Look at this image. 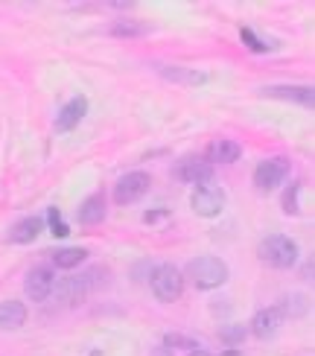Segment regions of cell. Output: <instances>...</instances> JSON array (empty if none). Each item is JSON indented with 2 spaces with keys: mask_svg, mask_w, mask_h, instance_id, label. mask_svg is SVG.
I'll return each mask as SVG.
<instances>
[{
  "mask_svg": "<svg viewBox=\"0 0 315 356\" xmlns=\"http://www.w3.org/2000/svg\"><path fill=\"white\" fill-rule=\"evenodd\" d=\"M187 277L193 280V286L202 289V292H210V289H219L228 284V263L222 257H213V254H202L196 260H190L187 266Z\"/></svg>",
  "mask_w": 315,
  "mask_h": 356,
  "instance_id": "1",
  "label": "cell"
},
{
  "mask_svg": "<svg viewBox=\"0 0 315 356\" xmlns=\"http://www.w3.org/2000/svg\"><path fill=\"white\" fill-rule=\"evenodd\" d=\"M257 254L266 266H272V269H292V266L298 263V243L292 240V236L286 234H272V236H266V240L260 243L257 248Z\"/></svg>",
  "mask_w": 315,
  "mask_h": 356,
  "instance_id": "2",
  "label": "cell"
},
{
  "mask_svg": "<svg viewBox=\"0 0 315 356\" xmlns=\"http://www.w3.org/2000/svg\"><path fill=\"white\" fill-rule=\"evenodd\" d=\"M149 289L161 304H172L184 295V275L170 263H161L149 275Z\"/></svg>",
  "mask_w": 315,
  "mask_h": 356,
  "instance_id": "3",
  "label": "cell"
},
{
  "mask_svg": "<svg viewBox=\"0 0 315 356\" xmlns=\"http://www.w3.org/2000/svg\"><path fill=\"white\" fill-rule=\"evenodd\" d=\"M225 202H228V196H225V190L216 187V184H199L196 190H193V199H190V207L193 213L202 216V219H213L225 211Z\"/></svg>",
  "mask_w": 315,
  "mask_h": 356,
  "instance_id": "4",
  "label": "cell"
},
{
  "mask_svg": "<svg viewBox=\"0 0 315 356\" xmlns=\"http://www.w3.org/2000/svg\"><path fill=\"white\" fill-rule=\"evenodd\" d=\"M149 187H152V175L149 172H140V170L126 172L114 184V202L117 204H134V202H140L146 196Z\"/></svg>",
  "mask_w": 315,
  "mask_h": 356,
  "instance_id": "5",
  "label": "cell"
},
{
  "mask_svg": "<svg viewBox=\"0 0 315 356\" xmlns=\"http://www.w3.org/2000/svg\"><path fill=\"white\" fill-rule=\"evenodd\" d=\"M289 175V161L286 158H268V161H260L257 170H254V187L260 193H272L277 190Z\"/></svg>",
  "mask_w": 315,
  "mask_h": 356,
  "instance_id": "6",
  "label": "cell"
},
{
  "mask_svg": "<svg viewBox=\"0 0 315 356\" xmlns=\"http://www.w3.org/2000/svg\"><path fill=\"white\" fill-rule=\"evenodd\" d=\"M175 178L178 181H184V184H193V187H199V184H210V178H213V164H210L207 158H199V155H187L181 158L175 164Z\"/></svg>",
  "mask_w": 315,
  "mask_h": 356,
  "instance_id": "7",
  "label": "cell"
},
{
  "mask_svg": "<svg viewBox=\"0 0 315 356\" xmlns=\"http://www.w3.org/2000/svg\"><path fill=\"white\" fill-rule=\"evenodd\" d=\"M94 277H97V272H88V275H79V277H67V280H62V284L53 286V295L58 298V304H82L85 295L97 286Z\"/></svg>",
  "mask_w": 315,
  "mask_h": 356,
  "instance_id": "8",
  "label": "cell"
},
{
  "mask_svg": "<svg viewBox=\"0 0 315 356\" xmlns=\"http://www.w3.org/2000/svg\"><path fill=\"white\" fill-rule=\"evenodd\" d=\"M53 286H56V275L53 269H47V266H38V269H33L26 275V284H24V292H26V298L29 301H47L50 295H53Z\"/></svg>",
  "mask_w": 315,
  "mask_h": 356,
  "instance_id": "9",
  "label": "cell"
},
{
  "mask_svg": "<svg viewBox=\"0 0 315 356\" xmlns=\"http://www.w3.org/2000/svg\"><path fill=\"white\" fill-rule=\"evenodd\" d=\"M260 94L272 97V99H286V102H295V106H304V108L315 106V91L307 85H272V88H263Z\"/></svg>",
  "mask_w": 315,
  "mask_h": 356,
  "instance_id": "10",
  "label": "cell"
},
{
  "mask_svg": "<svg viewBox=\"0 0 315 356\" xmlns=\"http://www.w3.org/2000/svg\"><path fill=\"white\" fill-rule=\"evenodd\" d=\"M88 114V99L85 97H73L70 102H65V108L58 111L56 117V131L58 135H67V131H73Z\"/></svg>",
  "mask_w": 315,
  "mask_h": 356,
  "instance_id": "11",
  "label": "cell"
},
{
  "mask_svg": "<svg viewBox=\"0 0 315 356\" xmlns=\"http://www.w3.org/2000/svg\"><path fill=\"white\" fill-rule=\"evenodd\" d=\"M280 324H283L280 309L277 307H266L251 318V333L257 339H275L277 330H280Z\"/></svg>",
  "mask_w": 315,
  "mask_h": 356,
  "instance_id": "12",
  "label": "cell"
},
{
  "mask_svg": "<svg viewBox=\"0 0 315 356\" xmlns=\"http://www.w3.org/2000/svg\"><path fill=\"white\" fill-rule=\"evenodd\" d=\"M41 231H44V219L41 216H24L9 228V243H15V245L35 243L41 236Z\"/></svg>",
  "mask_w": 315,
  "mask_h": 356,
  "instance_id": "13",
  "label": "cell"
},
{
  "mask_svg": "<svg viewBox=\"0 0 315 356\" xmlns=\"http://www.w3.org/2000/svg\"><path fill=\"white\" fill-rule=\"evenodd\" d=\"M26 321V307L21 301H3L0 304V330H21Z\"/></svg>",
  "mask_w": 315,
  "mask_h": 356,
  "instance_id": "14",
  "label": "cell"
},
{
  "mask_svg": "<svg viewBox=\"0 0 315 356\" xmlns=\"http://www.w3.org/2000/svg\"><path fill=\"white\" fill-rule=\"evenodd\" d=\"M239 155H243V146H239L236 140H228V138H219L210 143V164H234V161H239Z\"/></svg>",
  "mask_w": 315,
  "mask_h": 356,
  "instance_id": "15",
  "label": "cell"
},
{
  "mask_svg": "<svg viewBox=\"0 0 315 356\" xmlns=\"http://www.w3.org/2000/svg\"><path fill=\"white\" fill-rule=\"evenodd\" d=\"M158 73H161L163 79L178 82V85H204V82H207V73L190 70V67H175V65H161Z\"/></svg>",
  "mask_w": 315,
  "mask_h": 356,
  "instance_id": "16",
  "label": "cell"
},
{
  "mask_svg": "<svg viewBox=\"0 0 315 356\" xmlns=\"http://www.w3.org/2000/svg\"><path fill=\"white\" fill-rule=\"evenodd\" d=\"M105 219V199L102 193H97V196H88L79 207V222L82 225H99V222Z\"/></svg>",
  "mask_w": 315,
  "mask_h": 356,
  "instance_id": "17",
  "label": "cell"
},
{
  "mask_svg": "<svg viewBox=\"0 0 315 356\" xmlns=\"http://www.w3.org/2000/svg\"><path fill=\"white\" fill-rule=\"evenodd\" d=\"M88 260V248H58L53 254V266L58 269H76Z\"/></svg>",
  "mask_w": 315,
  "mask_h": 356,
  "instance_id": "18",
  "label": "cell"
},
{
  "mask_svg": "<svg viewBox=\"0 0 315 356\" xmlns=\"http://www.w3.org/2000/svg\"><path fill=\"white\" fill-rule=\"evenodd\" d=\"M239 38H243L245 44H248V50H254V53H272V50H277V41H266V38H260L254 29H248V26H243L239 29Z\"/></svg>",
  "mask_w": 315,
  "mask_h": 356,
  "instance_id": "19",
  "label": "cell"
},
{
  "mask_svg": "<svg viewBox=\"0 0 315 356\" xmlns=\"http://www.w3.org/2000/svg\"><path fill=\"white\" fill-rule=\"evenodd\" d=\"M277 309H280V316H283V318H286V316H295V318H298V316H304V313H307V301L301 298V295H289V298H283V301H280Z\"/></svg>",
  "mask_w": 315,
  "mask_h": 356,
  "instance_id": "20",
  "label": "cell"
},
{
  "mask_svg": "<svg viewBox=\"0 0 315 356\" xmlns=\"http://www.w3.org/2000/svg\"><path fill=\"white\" fill-rule=\"evenodd\" d=\"M163 348L167 350H196L199 348V342L196 339H187V336H181V333H170L167 339H163Z\"/></svg>",
  "mask_w": 315,
  "mask_h": 356,
  "instance_id": "21",
  "label": "cell"
},
{
  "mask_svg": "<svg viewBox=\"0 0 315 356\" xmlns=\"http://www.w3.org/2000/svg\"><path fill=\"white\" fill-rule=\"evenodd\" d=\"M146 26L138 24V21H117L111 26V35H120V38H134V35H143Z\"/></svg>",
  "mask_w": 315,
  "mask_h": 356,
  "instance_id": "22",
  "label": "cell"
},
{
  "mask_svg": "<svg viewBox=\"0 0 315 356\" xmlns=\"http://www.w3.org/2000/svg\"><path fill=\"white\" fill-rule=\"evenodd\" d=\"M298 193H301V184H298V181H292L286 187V193H283V211L292 213V216L301 213V207H298Z\"/></svg>",
  "mask_w": 315,
  "mask_h": 356,
  "instance_id": "23",
  "label": "cell"
},
{
  "mask_svg": "<svg viewBox=\"0 0 315 356\" xmlns=\"http://www.w3.org/2000/svg\"><path fill=\"white\" fill-rule=\"evenodd\" d=\"M219 339H222L225 345H239V342L245 339V327H243V324H231V327H222V330H219Z\"/></svg>",
  "mask_w": 315,
  "mask_h": 356,
  "instance_id": "24",
  "label": "cell"
},
{
  "mask_svg": "<svg viewBox=\"0 0 315 356\" xmlns=\"http://www.w3.org/2000/svg\"><path fill=\"white\" fill-rule=\"evenodd\" d=\"M47 222H50V228H53V236H58V240H65V236L70 234V228L62 222V213H58V207H50V211H47Z\"/></svg>",
  "mask_w": 315,
  "mask_h": 356,
  "instance_id": "25",
  "label": "cell"
},
{
  "mask_svg": "<svg viewBox=\"0 0 315 356\" xmlns=\"http://www.w3.org/2000/svg\"><path fill=\"white\" fill-rule=\"evenodd\" d=\"M163 216H167V211H163V207H155L152 213H146V216H143V222H161Z\"/></svg>",
  "mask_w": 315,
  "mask_h": 356,
  "instance_id": "26",
  "label": "cell"
},
{
  "mask_svg": "<svg viewBox=\"0 0 315 356\" xmlns=\"http://www.w3.org/2000/svg\"><path fill=\"white\" fill-rule=\"evenodd\" d=\"M152 356H172V350H167V348H158Z\"/></svg>",
  "mask_w": 315,
  "mask_h": 356,
  "instance_id": "27",
  "label": "cell"
}]
</instances>
